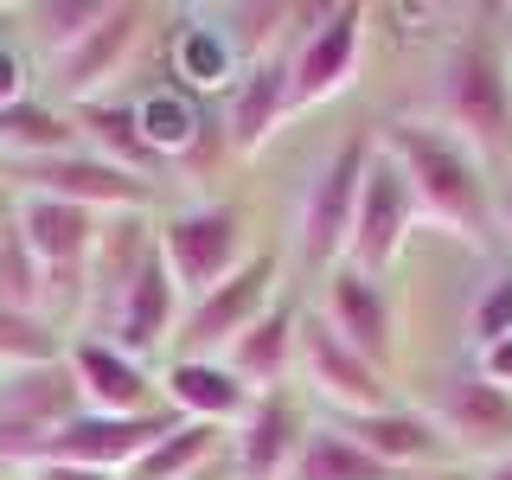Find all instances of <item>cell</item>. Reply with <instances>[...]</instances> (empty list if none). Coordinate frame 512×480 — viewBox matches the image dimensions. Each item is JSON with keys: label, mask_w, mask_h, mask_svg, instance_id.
I'll return each instance as SVG.
<instances>
[{"label": "cell", "mask_w": 512, "mask_h": 480, "mask_svg": "<svg viewBox=\"0 0 512 480\" xmlns=\"http://www.w3.org/2000/svg\"><path fill=\"white\" fill-rule=\"evenodd\" d=\"M308 416H301L295 391H263L250 404V416L224 436V468H231V480H288V468H295L301 442H308Z\"/></svg>", "instance_id": "obj_14"}, {"label": "cell", "mask_w": 512, "mask_h": 480, "mask_svg": "<svg viewBox=\"0 0 512 480\" xmlns=\"http://www.w3.org/2000/svg\"><path fill=\"white\" fill-rule=\"evenodd\" d=\"M282 288V256L276 250H250V263L237 276H224L205 301H192L180 314V333H173V359H218L224 346L244 327H256L269 308H276Z\"/></svg>", "instance_id": "obj_8"}, {"label": "cell", "mask_w": 512, "mask_h": 480, "mask_svg": "<svg viewBox=\"0 0 512 480\" xmlns=\"http://www.w3.org/2000/svg\"><path fill=\"white\" fill-rule=\"evenodd\" d=\"M493 20H500V45H506V64H512V7H500Z\"/></svg>", "instance_id": "obj_36"}, {"label": "cell", "mask_w": 512, "mask_h": 480, "mask_svg": "<svg viewBox=\"0 0 512 480\" xmlns=\"http://www.w3.org/2000/svg\"><path fill=\"white\" fill-rule=\"evenodd\" d=\"M109 7H116V0H45V7H26L39 58H58L64 45H77L90 26H103V20H109Z\"/></svg>", "instance_id": "obj_29"}, {"label": "cell", "mask_w": 512, "mask_h": 480, "mask_svg": "<svg viewBox=\"0 0 512 480\" xmlns=\"http://www.w3.org/2000/svg\"><path fill=\"white\" fill-rule=\"evenodd\" d=\"M295 320H301V308H288V301H276L256 327H244L231 346L218 352V365L231 372L244 391H282L288 378H295Z\"/></svg>", "instance_id": "obj_23"}, {"label": "cell", "mask_w": 512, "mask_h": 480, "mask_svg": "<svg viewBox=\"0 0 512 480\" xmlns=\"http://www.w3.org/2000/svg\"><path fill=\"white\" fill-rule=\"evenodd\" d=\"M180 423L173 410H154V416H71V423L52 436V448H45L39 461H64V468H96V474H128L148 448L167 436V429ZM32 461V468H39Z\"/></svg>", "instance_id": "obj_13"}, {"label": "cell", "mask_w": 512, "mask_h": 480, "mask_svg": "<svg viewBox=\"0 0 512 480\" xmlns=\"http://www.w3.org/2000/svg\"><path fill=\"white\" fill-rule=\"evenodd\" d=\"M295 378H301V391H308L327 416H340V423L346 416H378V410L404 404L391 372L372 365L365 352H352L340 333L320 320V308H308L295 320Z\"/></svg>", "instance_id": "obj_4"}, {"label": "cell", "mask_w": 512, "mask_h": 480, "mask_svg": "<svg viewBox=\"0 0 512 480\" xmlns=\"http://www.w3.org/2000/svg\"><path fill=\"white\" fill-rule=\"evenodd\" d=\"M20 480H122V474H96V468H64V461H39Z\"/></svg>", "instance_id": "obj_32"}, {"label": "cell", "mask_w": 512, "mask_h": 480, "mask_svg": "<svg viewBox=\"0 0 512 480\" xmlns=\"http://www.w3.org/2000/svg\"><path fill=\"white\" fill-rule=\"evenodd\" d=\"M365 7H288V109H314V103H333L340 90H352L359 77V58H365Z\"/></svg>", "instance_id": "obj_3"}, {"label": "cell", "mask_w": 512, "mask_h": 480, "mask_svg": "<svg viewBox=\"0 0 512 480\" xmlns=\"http://www.w3.org/2000/svg\"><path fill=\"white\" fill-rule=\"evenodd\" d=\"M288 116H295L288 109V45H276L256 64H237L231 90H224V148L237 160H256Z\"/></svg>", "instance_id": "obj_16"}, {"label": "cell", "mask_w": 512, "mask_h": 480, "mask_svg": "<svg viewBox=\"0 0 512 480\" xmlns=\"http://www.w3.org/2000/svg\"><path fill=\"white\" fill-rule=\"evenodd\" d=\"M436 122L474 160H500L512 148V64L500 26H461L436 64Z\"/></svg>", "instance_id": "obj_2"}, {"label": "cell", "mask_w": 512, "mask_h": 480, "mask_svg": "<svg viewBox=\"0 0 512 480\" xmlns=\"http://www.w3.org/2000/svg\"><path fill=\"white\" fill-rule=\"evenodd\" d=\"M160 404L180 423H212V429H237L256 404V391H244L218 359H167L160 372Z\"/></svg>", "instance_id": "obj_21"}, {"label": "cell", "mask_w": 512, "mask_h": 480, "mask_svg": "<svg viewBox=\"0 0 512 480\" xmlns=\"http://www.w3.org/2000/svg\"><path fill=\"white\" fill-rule=\"evenodd\" d=\"M64 359H71V378H77V391H84V410H96V416H154V410H167L160 404V378H148V365L122 359L116 346L90 340V333H77V340L64 346Z\"/></svg>", "instance_id": "obj_18"}, {"label": "cell", "mask_w": 512, "mask_h": 480, "mask_svg": "<svg viewBox=\"0 0 512 480\" xmlns=\"http://www.w3.org/2000/svg\"><path fill=\"white\" fill-rule=\"evenodd\" d=\"M154 256H160V237H154L148 212H116V218L96 224V250H90V269H84V320L103 327V314L128 295V282Z\"/></svg>", "instance_id": "obj_17"}, {"label": "cell", "mask_w": 512, "mask_h": 480, "mask_svg": "<svg viewBox=\"0 0 512 480\" xmlns=\"http://www.w3.org/2000/svg\"><path fill=\"white\" fill-rule=\"evenodd\" d=\"M416 199L404 186V173H397L391 154H378L372 141V167H365V186H359V212H352V237H346V269H359V276H384V269L404 256L410 231H416Z\"/></svg>", "instance_id": "obj_12"}, {"label": "cell", "mask_w": 512, "mask_h": 480, "mask_svg": "<svg viewBox=\"0 0 512 480\" xmlns=\"http://www.w3.org/2000/svg\"><path fill=\"white\" fill-rule=\"evenodd\" d=\"M372 141H378V154L397 160V173H404L423 224H436V231H448L455 244H474V250L500 244L487 167H480L474 148H461L436 116H391V122H378Z\"/></svg>", "instance_id": "obj_1"}, {"label": "cell", "mask_w": 512, "mask_h": 480, "mask_svg": "<svg viewBox=\"0 0 512 480\" xmlns=\"http://www.w3.org/2000/svg\"><path fill=\"white\" fill-rule=\"evenodd\" d=\"M493 231H500V244L512 250V180L493 186Z\"/></svg>", "instance_id": "obj_33"}, {"label": "cell", "mask_w": 512, "mask_h": 480, "mask_svg": "<svg viewBox=\"0 0 512 480\" xmlns=\"http://www.w3.org/2000/svg\"><path fill=\"white\" fill-rule=\"evenodd\" d=\"M180 314H186V301H180V288H173L167 276V263H154L141 269L135 282H128V295L116 301V308L103 314V327L90 333V340H103V346H116L122 359H154V352H167L173 346V333H180Z\"/></svg>", "instance_id": "obj_15"}, {"label": "cell", "mask_w": 512, "mask_h": 480, "mask_svg": "<svg viewBox=\"0 0 512 480\" xmlns=\"http://www.w3.org/2000/svg\"><path fill=\"white\" fill-rule=\"evenodd\" d=\"M64 346L71 340L58 333V320L0 308V372H39V365H58Z\"/></svg>", "instance_id": "obj_27"}, {"label": "cell", "mask_w": 512, "mask_h": 480, "mask_svg": "<svg viewBox=\"0 0 512 480\" xmlns=\"http://www.w3.org/2000/svg\"><path fill=\"white\" fill-rule=\"evenodd\" d=\"M77 148V128L58 103H39V96H20V103H0V160L7 167H26V160H52Z\"/></svg>", "instance_id": "obj_24"}, {"label": "cell", "mask_w": 512, "mask_h": 480, "mask_svg": "<svg viewBox=\"0 0 512 480\" xmlns=\"http://www.w3.org/2000/svg\"><path fill=\"white\" fill-rule=\"evenodd\" d=\"M0 308H20V314H45V269L39 256L26 250L13 212L0 218Z\"/></svg>", "instance_id": "obj_28"}, {"label": "cell", "mask_w": 512, "mask_h": 480, "mask_svg": "<svg viewBox=\"0 0 512 480\" xmlns=\"http://www.w3.org/2000/svg\"><path fill=\"white\" fill-rule=\"evenodd\" d=\"M71 416H84L71 359L39 365V372H0V468L26 474Z\"/></svg>", "instance_id": "obj_7"}, {"label": "cell", "mask_w": 512, "mask_h": 480, "mask_svg": "<svg viewBox=\"0 0 512 480\" xmlns=\"http://www.w3.org/2000/svg\"><path fill=\"white\" fill-rule=\"evenodd\" d=\"M148 7H135V0H116L109 7L103 26H90L77 45H64L58 58H45V90L64 103V116L84 103H103V84H116L128 71V58H135V45L148 39Z\"/></svg>", "instance_id": "obj_10"}, {"label": "cell", "mask_w": 512, "mask_h": 480, "mask_svg": "<svg viewBox=\"0 0 512 480\" xmlns=\"http://www.w3.org/2000/svg\"><path fill=\"white\" fill-rule=\"evenodd\" d=\"M429 423L448 436L455 461H500L512 455V391L487 384L468 365H448V372L429 384Z\"/></svg>", "instance_id": "obj_9"}, {"label": "cell", "mask_w": 512, "mask_h": 480, "mask_svg": "<svg viewBox=\"0 0 512 480\" xmlns=\"http://www.w3.org/2000/svg\"><path fill=\"white\" fill-rule=\"evenodd\" d=\"M340 423V416H333ZM346 436L365 448L372 461H384L391 474H423V468H442V461H455V448H448V436L436 423H429V410H416V404H391V410H378V416H346Z\"/></svg>", "instance_id": "obj_20"}, {"label": "cell", "mask_w": 512, "mask_h": 480, "mask_svg": "<svg viewBox=\"0 0 512 480\" xmlns=\"http://www.w3.org/2000/svg\"><path fill=\"white\" fill-rule=\"evenodd\" d=\"M320 320H327L333 333L365 352L372 365L391 372V352H397V320H391V301H384V288L372 276H359V269H327L320 276Z\"/></svg>", "instance_id": "obj_19"}, {"label": "cell", "mask_w": 512, "mask_h": 480, "mask_svg": "<svg viewBox=\"0 0 512 480\" xmlns=\"http://www.w3.org/2000/svg\"><path fill=\"white\" fill-rule=\"evenodd\" d=\"M71 128H77V148L96 154V160H109V167H122L128 180L154 186V173H167V154L148 141L135 103H109V96H103V103H84V109H71Z\"/></svg>", "instance_id": "obj_22"}, {"label": "cell", "mask_w": 512, "mask_h": 480, "mask_svg": "<svg viewBox=\"0 0 512 480\" xmlns=\"http://www.w3.org/2000/svg\"><path fill=\"white\" fill-rule=\"evenodd\" d=\"M218 448H224V429H212V423H173L122 480H192L199 468L218 461Z\"/></svg>", "instance_id": "obj_26"}, {"label": "cell", "mask_w": 512, "mask_h": 480, "mask_svg": "<svg viewBox=\"0 0 512 480\" xmlns=\"http://www.w3.org/2000/svg\"><path fill=\"white\" fill-rule=\"evenodd\" d=\"M474 372L487 378V384H500V391H512V340H500V346H487L474 359Z\"/></svg>", "instance_id": "obj_31"}, {"label": "cell", "mask_w": 512, "mask_h": 480, "mask_svg": "<svg viewBox=\"0 0 512 480\" xmlns=\"http://www.w3.org/2000/svg\"><path fill=\"white\" fill-rule=\"evenodd\" d=\"M20 84H26V77H20V58L0 52V103H20Z\"/></svg>", "instance_id": "obj_34"}, {"label": "cell", "mask_w": 512, "mask_h": 480, "mask_svg": "<svg viewBox=\"0 0 512 480\" xmlns=\"http://www.w3.org/2000/svg\"><path fill=\"white\" fill-rule=\"evenodd\" d=\"M192 480H231V468H224V455H218L212 468H199V474H192Z\"/></svg>", "instance_id": "obj_37"}, {"label": "cell", "mask_w": 512, "mask_h": 480, "mask_svg": "<svg viewBox=\"0 0 512 480\" xmlns=\"http://www.w3.org/2000/svg\"><path fill=\"white\" fill-rule=\"evenodd\" d=\"M480 480H512V455H500V461H487V468H480Z\"/></svg>", "instance_id": "obj_35"}, {"label": "cell", "mask_w": 512, "mask_h": 480, "mask_svg": "<svg viewBox=\"0 0 512 480\" xmlns=\"http://www.w3.org/2000/svg\"><path fill=\"white\" fill-rule=\"evenodd\" d=\"M468 359H480L487 346L512 340V263H500L487 282H480V295L468 301Z\"/></svg>", "instance_id": "obj_30"}, {"label": "cell", "mask_w": 512, "mask_h": 480, "mask_svg": "<svg viewBox=\"0 0 512 480\" xmlns=\"http://www.w3.org/2000/svg\"><path fill=\"white\" fill-rule=\"evenodd\" d=\"M160 237V263H167L173 288H180V301H205L224 276H237V269L250 263V237H244V212L237 205H186V212H167L154 224Z\"/></svg>", "instance_id": "obj_6"}, {"label": "cell", "mask_w": 512, "mask_h": 480, "mask_svg": "<svg viewBox=\"0 0 512 480\" xmlns=\"http://www.w3.org/2000/svg\"><path fill=\"white\" fill-rule=\"evenodd\" d=\"M365 167H372V135H346L314 167L308 192H301V212H295V269L327 276V269L346 263V237H352V212H359Z\"/></svg>", "instance_id": "obj_5"}, {"label": "cell", "mask_w": 512, "mask_h": 480, "mask_svg": "<svg viewBox=\"0 0 512 480\" xmlns=\"http://www.w3.org/2000/svg\"><path fill=\"white\" fill-rule=\"evenodd\" d=\"M13 192H32V199H64L77 212H154V186L148 180H128L122 167L96 160L84 148L52 154V160H26V167H7Z\"/></svg>", "instance_id": "obj_11"}, {"label": "cell", "mask_w": 512, "mask_h": 480, "mask_svg": "<svg viewBox=\"0 0 512 480\" xmlns=\"http://www.w3.org/2000/svg\"><path fill=\"white\" fill-rule=\"evenodd\" d=\"M288 480H404V474H391L384 461H372L333 416H314V429H308V442H301Z\"/></svg>", "instance_id": "obj_25"}]
</instances>
